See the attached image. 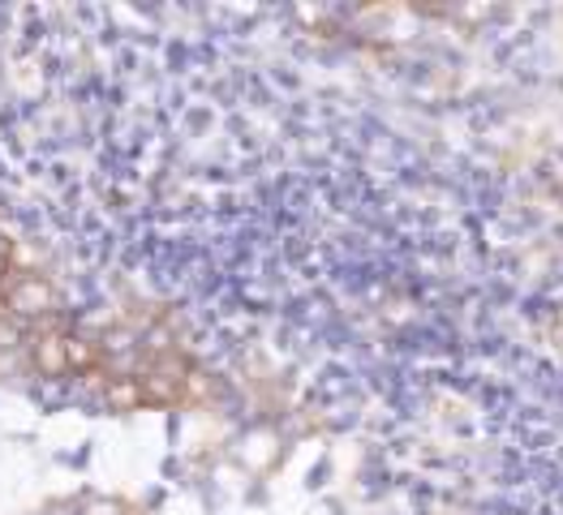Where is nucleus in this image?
Listing matches in <instances>:
<instances>
[{"instance_id": "obj_2", "label": "nucleus", "mask_w": 563, "mask_h": 515, "mask_svg": "<svg viewBox=\"0 0 563 515\" xmlns=\"http://www.w3.org/2000/svg\"><path fill=\"white\" fill-rule=\"evenodd\" d=\"M65 366L69 374H91L99 366V344L82 331H65Z\"/></svg>"}, {"instance_id": "obj_4", "label": "nucleus", "mask_w": 563, "mask_h": 515, "mask_svg": "<svg viewBox=\"0 0 563 515\" xmlns=\"http://www.w3.org/2000/svg\"><path fill=\"white\" fill-rule=\"evenodd\" d=\"M35 366L44 378H65L69 366H65V335H40L35 339Z\"/></svg>"}, {"instance_id": "obj_1", "label": "nucleus", "mask_w": 563, "mask_h": 515, "mask_svg": "<svg viewBox=\"0 0 563 515\" xmlns=\"http://www.w3.org/2000/svg\"><path fill=\"white\" fill-rule=\"evenodd\" d=\"M9 276L13 280H9V288H0V292H4V305L18 318H40L47 310H56V292L40 276H31V271H9Z\"/></svg>"}, {"instance_id": "obj_3", "label": "nucleus", "mask_w": 563, "mask_h": 515, "mask_svg": "<svg viewBox=\"0 0 563 515\" xmlns=\"http://www.w3.org/2000/svg\"><path fill=\"white\" fill-rule=\"evenodd\" d=\"M103 404H108L112 413H134V408L142 404L139 378H130V374L103 378Z\"/></svg>"}]
</instances>
